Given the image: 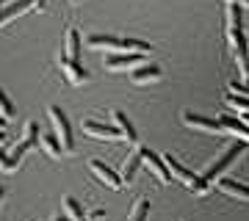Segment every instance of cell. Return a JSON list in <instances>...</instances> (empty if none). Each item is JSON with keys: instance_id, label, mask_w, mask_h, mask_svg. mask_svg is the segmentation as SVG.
<instances>
[{"instance_id": "cell-1", "label": "cell", "mask_w": 249, "mask_h": 221, "mask_svg": "<svg viewBox=\"0 0 249 221\" xmlns=\"http://www.w3.org/2000/svg\"><path fill=\"white\" fill-rule=\"evenodd\" d=\"M241 155H244V144H241V141H232L230 147H227V150H224L222 155L213 160V163H208V166H205L202 180H208V183H216V180H219V177H222L224 171H227V169H230L232 163L241 158Z\"/></svg>"}, {"instance_id": "cell-2", "label": "cell", "mask_w": 249, "mask_h": 221, "mask_svg": "<svg viewBox=\"0 0 249 221\" xmlns=\"http://www.w3.org/2000/svg\"><path fill=\"white\" fill-rule=\"evenodd\" d=\"M47 116H50V122H53V130L55 136L61 138V147L64 152H72L75 150V136H72V124H70V116L64 114L58 105H50L47 108Z\"/></svg>"}, {"instance_id": "cell-3", "label": "cell", "mask_w": 249, "mask_h": 221, "mask_svg": "<svg viewBox=\"0 0 249 221\" xmlns=\"http://www.w3.org/2000/svg\"><path fill=\"white\" fill-rule=\"evenodd\" d=\"M83 133L91 136V138H103V141H124V133L116 127V124H103L97 119H83L80 122Z\"/></svg>"}, {"instance_id": "cell-4", "label": "cell", "mask_w": 249, "mask_h": 221, "mask_svg": "<svg viewBox=\"0 0 249 221\" xmlns=\"http://www.w3.org/2000/svg\"><path fill=\"white\" fill-rule=\"evenodd\" d=\"M183 124L186 127H194L196 133H211V136H224V127L219 119H211V116L194 114V111H183Z\"/></svg>"}, {"instance_id": "cell-5", "label": "cell", "mask_w": 249, "mask_h": 221, "mask_svg": "<svg viewBox=\"0 0 249 221\" xmlns=\"http://www.w3.org/2000/svg\"><path fill=\"white\" fill-rule=\"evenodd\" d=\"M144 166H147V171H152V177H158V183H163V186H169L172 180H175L169 166H166V158L158 155V152L147 150V147H144Z\"/></svg>"}, {"instance_id": "cell-6", "label": "cell", "mask_w": 249, "mask_h": 221, "mask_svg": "<svg viewBox=\"0 0 249 221\" xmlns=\"http://www.w3.org/2000/svg\"><path fill=\"white\" fill-rule=\"evenodd\" d=\"M147 55L142 53H106V69L111 72H124V69H136L142 67Z\"/></svg>"}, {"instance_id": "cell-7", "label": "cell", "mask_w": 249, "mask_h": 221, "mask_svg": "<svg viewBox=\"0 0 249 221\" xmlns=\"http://www.w3.org/2000/svg\"><path fill=\"white\" fill-rule=\"evenodd\" d=\"M86 47L106 50V53H124V39L111 36V34H89L86 36Z\"/></svg>"}, {"instance_id": "cell-8", "label": "cell", "mask_w": 249, "mask_h": 221, "mask_svg": "<svg viewBox=\"0 0 249 221\" xmlns=\"http://www.w3.org/2000/svg\"><path fill=\"white\" fill-rule=\"evenodd\" d=\"M61 72L67 75V80H70L72 86H83V83L91 80V75L83 69V64L78 58H70V55H61Z\"/></svg>"}, {"instance_id": "cell-9", "label": "cell", "mask_w": 249, "mask_h": 221, "mask_svg": "<svg viewBox=\"0 0 249 221\" xmlns=\"http://www.w3.org/2000/svg\"><path fill=\"white\" fill-rule=\"evenodd\" d=\"M142 166H144V147H136V150L124 158L122 169H119V177L124 180V186H130V183H133Z\"/></svg>"}, {"instance_id": "cell-10", "label": "cell", "mask_w": 249, "mask_h": 221, "mask_svg": "<svg viewBox=\"0 0 249 221\" xmlns=\"http://www.w3.org/2000/svg\"><path fill=\"white\" fill-rule=\"evenodd\" d=\"M89 169H91V174L97 177L100 183H106V186H108V188H114V191H119V188L124 186V180H122V177L116 174V171H114L111 166H106L103 160H91Z\"/></svg>"}, {"instance_id": "cell-11", "label": "cell", "mask_w": 249, "mask_h": 221, "mask_svg": "<svg viewBox=\"0 0 249 221\" xmlns=\"http://www.w3.org/2000/svg\"><path fill=\"white\" fill-rule=\"evenodd\" d=\"M163 78V69H160L158 64H142V67H136L130 72V80H133V86H147V83H155V80Z\"/></svg>"}, {"instance_id": "cell-12", "label": "cell", "mask_w": 249, "mask_h": 221, "mask_svg": "<svg viewBox=\"0 0 249 221\" xmlns=\"http://www.w3.org/2000/svg\"><path fill=\"white\" fill-rule=\"evenodd\" d=\"M31 9H36V0H14V3H9V6H3V9H0V28L9 25L14 17L28 14Z\"/></svg>"}, {"instance_id": "cell-13", "label": "cell", "mask_w": 249, "mask_h": 221, "mask_svg": "<svg viewBox=\"0 0 249 221\" xmlns=\"http://www.w3.org/2000/svg\"><path fill=\"white\" fill-rule=\"evenodd\" d=\"M216 188H219L222 194L232 196V199H244V202H249V186H244V183H238V180H232V177H219V180H216Z\"/></svg>"}, {"instance_id": "cell-14", "label": "cell", "mask_w": 249, "mask_h": 221, "mask_svg": "<svg viewBox=\"0 0 249 221\" xmlns=\"http://www.w3.org/2000/svg\"><path fill=\"white\" fill-rule=\"evenodd\" d=\"M80 53H83V39H80V31H78V28H67L64 55H70V58H78V61H80Z\"/></svg>"}, {"instance_id": "cell-15", "label": "cell", "mask_w": 249, "mask_h": 221, "mask_svg": "<svg viewBox=\"0 0 249 221\" xmlns=\"http://www.w3.org/2000/svg\"><path fill=\"white\" fill-rule=\"evenodd\" d=\"M111 116H114V124L124 133V141H127V144H136V127H133V122H130V119L122 114V111H111Z\"/></svg>"}, {"instance_id": "cell-16", "label": "cell", "mask_w": 249, "mask_h": 221, "mask_svg": "<svg viewBox=\"0 0 249 221\" xmlns=\"http://www.w3.org/2000/svg\"><path fill=\"white\" fill-rule=\"evenodd\" d=\"M42 150L50 155V158H61V152H64V147H61V138L55 136V130L53 133H42Z\"/></svg>"}, {"instance_id": "cell-17", "label": "cell", "mask_w": 249, "mask_h": 221, "mask_svg": "<svg viewBox=\"0 0 249 221\" xmlns=\"http://www.w3.org/2000/svg\"><path fill=\"white\" fill-rule=\"evenodd\" d=\"M224 102L232 108V111H238L241 114H249V94H238V91H227V97H224Z\"/></svg>"}, {"instance_id": "cell-18", "label": "cell", "mask_w": 249, "mask_h": 221, "mask_svg": "<svg viewBox=\"0 0 249 221\" xmlns=\"http://www.w3.org/2000/svg\"><path fill=\"white\" fill-rule=\"evenodd\" d=\"M39 133H42V130H39V124H36L34 119H28L25 127H22V141H25L31 150L39 147V141H42V136H39Z\"/></svg>"}, {"instance_id": "cell-19", "label": "cell", "mask_w": 249, "mask_h": 221, "mask_svg": "<svg viewBox=\"0 0 249 221\" xmlns=\"http://www.w3.org/2000/svg\"><path fill=\"white\" fill-rule=\"evenodd\" d=\"M147 219H150V199L142 196V199H136V204L130 207L127 221H147Z\"/></svg>"}, {"instance_id": "cell-20", "label": "cell", "mask_w": 249, "mask_h": 221, "mask_svg": "<svg viewBox=\"0 0 249 221\" xmlns=\"http://www.w3.org/2000/svg\"><path fill=\"white\" fill-rule=\"evenodd\" d=\"M124 53L150 55V53H152V44H150V42H142V39H124Z\"/></svg>"}, {"instance_id": "cell-21", "label": "cell", "mask_w": 249, "mask_h": 221, "mask_svg": "<svg viewBox=\"0 0 249 221\" xmlns=\"http://www.w3.org/2000/svg\"><path fill=\"white\" fill-rule=\"evenodd\" d=\"M64 207H67V213H70L72 219H78V221L89 219V216L83 213V207H80V202L75 199V196H64Z\"/></svg>"}, {"instance_id": "cell-22", "label": "cell", "mask_w": 249, "mask_h": 221, "mask_svg": "<svg viewBox=\"0 0 249 221\" xmlns=\"http://www.w3.org/2000/svg\"><path fill=\"white\" fill-rule=\"evenodd\" d=\"M17 166H19V160H14L9 150H3V147H0V171H3V174H9V171H14Z\"/></svg>"}, {"instance_id": "cell-23", "label": "cell", "mask_w": 249, "mask_h": 221, "mask_svg": "<svg viewBox=\"0 0 249 221\" xmlns=\"http://www.w3.org/2000/svg\"><path fill=\"white\" fill-rule=\"evenodd\" d=\"M11 116H14V105H11V100H9V94L0 88V119H6L9 122Z\"/></svg>"}, {"instance_id": "cell-24", "label": "cell", "mask_w": 249, "mask_h": 221, "mask_svg": "<svg viewBox=\"0 0 249 221\" xmlns=\"http://www.w3.org/2000/svg\"><path fill=\"white\" fill-rule=\"evenodd\" d=\"M106 216V210H91L89 213V221H97V219H103Z\"/></svg>"}, {"instance_id": "cell-25", "label": "cell", "mask_w": 249, "mask_h": 221, "mask_svg": "<svg viewBox=\"0 0 249 221\" xmlns=\"http://www.w3.org/2000/svg\"><path fill=\"white\" fill-rule=\"evenodd\" d=\"M47 9V0H36V11H45Z\"/></svg>"}, {"instance_id": "cell-26", "label": "cell", "mask_w": 249, "mask_h": 221, "mask_svg": "<svg viewBox=\"0 0 249 221\" xmlns=\"http://www.w3.org/2000/svg\"><path fill=\"white\" fill-rule=\"evenodd\" d=\"M224 3H235V6H249V0H224Z\"/></svg>"}, {"instance_id": "cell-27", "label": "cell", "mask_w": 249, "mask_h": 221, "mask_svg": "<svg viewBox=\"0 0 249 221\" xmlns=\"http://www.w3.org/2000/svg\"><path fill=\"white\" fill-rule=\"evenodd\" d=\"M3 144H6V133L0 130V147H3Z\"/></svg>"}, {"instance_id": "cell-28", "label": "cell", "mask_w": 249, "mask_h": 221, "mask_svg": "<svg viewBox=\"0 0 249 221\" xmlns=\"http://www.w3.org/2000/svg\"><path fill=\"white\" fill-rule=\"evenodd\" d=\"M241 119H244V122H247V124H249V114H241Z\"/></svg>"}, {"instance_id": "cell-29", "label": "cell", "mask_w": 249, "mask_h": 221, "mask_svg": "<svg viewBox=\"0 0 249 221\" xmlns=\"http://www.w3.org/2000/svg\"><path fill=\"white\" fill-rule=\"evenodd\" d=\"M3 196H6V188H3V186H0V199H3Z\"/></svg>"}, {"instance_id": "cell-30", "label": "cell", "mask_w": 249, "mask_h": 221, "mask_svg": "<svg viewBox=\"0 0 249 221\" xmlns=\"http://www.w3.org/2000/svg\"><path fill=\"white\" fill-rule=\"evenodd\" d=\"M0 9H3V0H0Z\"/></svg>"}, {"instance_id": "cell-31", "label": "cell", "mask_w": 249, "mask_h": 221, "mask_svg": "<svg viewBox=\"0 0 249 221\" xmlns=\"http://www.w3.org/2000/svg\"><path fill=\"white\" fill-rule=\"evenodd\" d=\"M3 122H6V119H0V124H3Z\"/></svg>"}, {"instance_id": "cell-32", "label": "cell", "mask_w": 249, "mask_h": 221, "mask_svg": "<svg viewBox=\"0 0 249 221\" xmlns=\"http://www.w3.org/2000/svg\"><path fill=\"white\" fill-rule=\"evenodd\" d=\"M72 3H78V0H72Z\"/></svg>"}]
</instances>
